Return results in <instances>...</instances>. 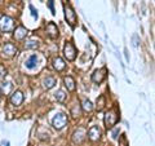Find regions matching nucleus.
Listing matches in <instances>:
<instances>
[{"mask_svg": "<svg viewBox=\"0 0 155 146\" xmlns=\"http://www.w3.org/2000/svg\"><path fill=\"white\" fill-rule=\"evenodd\" d=\"M30 11H31V14H32V17L34 18H38V11L35 8H34L32 5H30Z\"/></svg>", "mask_w": 155, "mask_h": 146, "instance_id": "obj_25", "label": "nucleus"}, {"mask_svg": "<svg viewBox=\"0 0 155 146\" xmlns=\"http://www.w3.org/2000/svg\"><path fill=\"white\" fill-rule=\"evenodd\" d=\"M43 84H44L45 89H51L57 84V80H56V78H53V76H47L44 79V83H43Z\"/></svg>", "mask_w": 155, "mask_h": 146, "instance_id": "obj_15", "label": "nucleus"}, {"mask_svg": "<svg viewBox=\"0 0 155 146\" xmlns=\"http://www.w3.org/2000/svg\"><path fill=\"white\" fill-rule=\"evenodd\" d=\"M45 32L47 35L49 36L51 39H57L58 35H60V31H58V27L54 22H49L48 25L45 26Z\"/></svg>", "mask_w": 155, "mask_h": 146, "instance_id": "obj_7", "label": "nucleus"}, {"mask_svg": "<svg viewBox=\"0 0 155 146\" xmlns=\"http://www.w3.org/2000/svg\"><path fill=\"white\" fill-rule=\"evenodd\" d=\"M76 48L74 47L71 41H67L65 44V48H64V55L66 57L67 61H74L76 58Z\"/></svg>", "mask_w": 155, "mask_h": 146, "instance_id": "obj_5", "label": "nucleus"}, {"mask_svg": "<svg viewBox=\"0 0 155 146\" xmlns=\"http://www.w3.org/2000/svg\"><path fill=\"white\" fill-rule=\"evenodd\" d=\"M71 113H72V116H75V118H76V116H79V114H80V109H79V105L76 104V105L74 106V108H72Z\"/></svg>", "mask_w": 155, "mask_h": 146, "instance_id": "obj_21", "label": "nucleus"}, {"mask_svg": "<svg viewBox=\"0 0 155 146\" xmlns=\"http://www.w3.org/2000/svg\"><path fill=\"white\" fill-rule=\"evenodd\" d=\"M27 28L26 27H23V26H18V27H16L13 30V38L16 39L17 41H19V40H23V39L26 38V35H27Z\"/></svg>", "mask_w": 155, "mask_h": 146, "instance_id": "obj_9", "label": "nucleus"}, {"mask_svg": "<svg viewBox=\"0 0 155 146\" xmlns=\"http://www.w3.org/2000/svg\"><path fill=\"white\" fill-rule=\"evenodd\" d=\"M64 83H65L67 91H70V92H74V91H75V88H76L75 80L72 79L71 76H65V78H64Z\"/></svg>", "mask_w": 155, "mask_h": 146, "instance_id": "obj_14", "label": "nucleus"}, {"mask_svg": "<svg viewBox=\"0 0 155 146\" xmlns=\"http://www.w3.org/2000/svg\"><path fill=\"white\" fill-rule=\"evenodd\" d=\"M0 97H2V92H0Z\"/></svg>", "mask_w": 155, "mask_h": 146, "instance_id": "obj_30", "label": "nucleus"}, {"mask_svg": "<svg viewBox=\"0 0 155 146\" xmlns=\"http://www.w3.org/2000/svg\"><path fill=\"white\" fill-rule=\"evenodd\" d=\"M11 102H12L13 106H19V105H22V102H23V93H22L21 91L13 92L12 96H11Z\"/></svg>", "mask_w": 155, "mask_h": 146, "instance_id": "obj_11", "label": "nucleus"}, {"mask_svg": "<svg viewBox=\"0 0 155 146\" xmlns=\"http://www.w3.org/2000/svg\"><path fill=\"white\" fill-rule=\"evenodd\" d=\"M105 105H106L105 96H104V95H101L100 97H97V101H96V109L98 110V111H101V110H104Z\"/></svg>", "mask_w": 155, "mask_h": 146, "instance_id": "obj_17", "label": "nucleus"}, {"mask_svg": "<svg viewBox=\"0 0 155 146\" xmlns=\"http://www.w3.org/2000/svg\"><path fill=\"white\" fill-rule=\"evenodd\" d=\"M67 124V115L64 113H58L52 120V125L54 127L57 131H60L62 128H65V125Z\"/></svg>", "mask_w": 155, "mask_h": 146, "instance_id": "obj_4", "label": "nucleus"}, {"mask_svg": "<svg viewBox=\"0 0 155 146\" xmlns=\"http://www.w3.org/2000/svg\"><path fill=\"white\" fill-rule=\"evenodd\" d=\"M17 48L16 45H13L12 43H7L3 47V55L5 57H13L14 55H17Z\"/></svg>", "mask_w": 155, "mask_h": 146, "instance_id": "obj_10", "label": "nucleus"}, {"mask_svg": "<svg viewBox=\"0 0 155 146\" xmlns=\"http://www.w3.org/2000/svg\"><path fill=\"white\" fill-rule=\"evenodd\" d=\"M2 146H9V142H8V141H5V140H3L2 141Z\"/></svg>", "mask_w": 155, "mask_h": 146, "instance_id": "obj_29", "label": "nucleus"}, {"mask_svg": "<svg viewBox=\"0 0 155 146\" xmlns=\"http://www.w3.org/2000/svg\"><path fill=\"white\" fill-rule=\"evenodd\" d=\"M48 7H49L52 14H54V13H56V12H54V8H53V0H48Z\"/></svg>", "mask_w": 155, "mask_h": 146, "instance_id": "obj_26", "label": "nucleus"}, {"mask_svg": "<svg viewBox=\"0 0 155 146\" xmlns=\"http://www.w3.org/2000/svg\"><path fill=\"white\" fill-rule=\"evenodd\" d=\"M64 12H65V18H66L67 23L70 25V27L74 28L75 25H76V22H78V17H76L75 11L72 9V7L70 5L69 3L64 5Z\"/></svg>", "mask_w": 155, "mask_h": 146, "instance_id": "obj_2", "label": "nucleus"}, {"mask_svg": "<svg viewBox=\"0 0 155 146\" xmlns=\"http://www.w3.org/2000/svg\"><path fill=\"white\" fill-rule=\"evenodd\" d=\"M5 75H7V69L3 65H0V79L5 78Z\"/></svg>", "mask_w": 155, "mask_h": 146, "instance_id": "obj_23", "label": "nucleus"}, {"mask_svg": "<svg viewBox=\"0 0 155 146\" xmlns=\"http://www.w3.org/2000/svg\"><path fill=\"white\" fill-rule=\"evenodd\" d=\"M2 88H3V92H5V93H8V92L12 89V84H11V83H3Z\"/></svg>", "mask_w": 155, "mask_h": 146, "instance_id": "obj_22", "label": "nucleus"}, {"mask_svg": "<svg viewBox=\"0 0 155 146\" xmlns=\"http://www.w3.org/2000/svg\"><path fill=\"white\" fill-rule=\"evenodd\" d=\"M133 41H134V43H133V45H134V47H137V45H138V43H137V35H134V36H133Z\"/></svg>", "mask_w": 155, "mask_h": 146, "instance_id": "obj_28", "label": "nucleus"}, {"mask_svg": "<svg viewBox=\"0 0 155 146\" xmlns=\"http://www.w3.org/2000/svg\"><path fill=\"white\" fill-rule=\"evenodd\" d=\"M66 93L62 89H60V91H57L56 93H54V97H56V100L58 101V102H64L65 100H66Z\"/></svg>", "mask_w": 155, "mask_h": 146, "instance_id": "obj_20", "label": "nucleus"}, {"mask_svg": "<svg viewBox=\"0 0 155 146\" xmlns=\"http://www.w3.org/2000/svg\"><path fill=\"white\" fill-rule=\"evenodd\" d=\"M0 30L4 32H12L14 30V19L9 16L0 17Z\"/></svg>", "mask_w": 155, "mask_h": 146, "instance_id": "obj_3", "label": "nucleus"}, {"mask_svg": "<svg viewBox=\"0 0 155 146\" xmlns=\"http://www.w3.org/2000/svg\"><path fill=\"white\" fill-rule=\"evenodd\" d=\"M36 65H38V57L35 55L28 57V60L26 61V67L27 69H35Z\"/></svg>", "mask_w": 155, "mask_h": 146, "instance_id": "obj_16", "label": "nucleus"}, {"mask_svg": "<svg viewBox=\"0 0 155 146\" xmlns=\"http://www.w3.org/2000/svg\"><path fill=\"white\" fill-rule=\"evenodd\" d=\"M53 67H54L57 71H64L66 69V64H65V61L62 60V58L56 57L54 60H53Z\"/></svg>", "mask_w": 155, "mask_h": 146, "instance_id": "obj_13", "label": "nucleus"}, {"mask_svg": "<svg viewBox=\"0 0 155 146\" xmlns=\"http://www.w3.org/2000/svg\"><path fill=\"white\" fill-rule=\"evenodd\" d=\"M81 108H83V110L87 111V113H91V111L93 110V105H92V102L89 100H84L83 104H81Z\"/></svg>", "mask_w": 155, "mask_h": 146, "instance_id": "obj_18", "label": "nucleus"}, {"mask_svg": "<svg viewBox=\"0 0 155 146\" xmlns=\"http://www.w3.org/2000/svg\"><path fill=\"white\" fill-rule=\"evenodd\" d=\"M119 144H120V146H128V144H127V137H125V134H122Z\"/></svg>", "mask_w": 155, "mask_h": 146, "instance_id": "obj_24", "label": "nucleus"}, {"mask_svg": "<svg viewBox=\"0 0 155 146\" xmlns=\"http://www.w3.org/2000/svg\"><path fill=\"white\" fill-rule=\"evenodd\" d=\"M118 120H119V113H118V110H116L115 108L109 110L104 116V123H105V127L107 129L113 128L114 125L118 123Z\"/></svg>", "mask_w": 155, "mask_h": 146, "instance_id": "obj_1", "label": "nucleus"}, {"mask_svg": "<svg viewBox=\"0 0 155 146\" xmlns=\"http://www.w3.org/2000/svg\"><path fill=\"white\" fill-rule=\"evenodd\" d=\"M101 134H102V132H101V129L98 128V125H92L88 131V137L91 141H93V142H96V141H98L101 138Z\"/></svg>", "mask_w": 155, "mask_h": 146, "instance_id": "obj_8", "label": "nucleus"}, {"mask_svg": "<svg viewBox=\"0 0 155 146\" xmlns=\"http://www.w3.org/2000/svg\"><path fill=\"white\" fill-rule=\"evenodd\" d=\"M85 137V129L84 128H79L78 131H75L74 134H72V141L75 144H81L84 141Z\"/></svg>", "mask_w": 155, "mask_h": 146, "instance_id": "obj_12", "label": "nucleus"}, {"mask_svg": "<svg viewBox=\"0 0 155 146\" xmlns=\"http://www.w3.org/2000/svg\"><path fill=\"white\" fill-rule=\"evenodd\" d=\"M106 69L105 67H102V69H97L93 71V74H92V80H93L94 83H97V84H101L105 78H106Z\"/></svg>", "mask_w": 155, "mask_h": 146, "instance_id": "obj_6", "label": "nucleus"}, {"mask_svg": "<svg viewBox=\"0 0 155 146\" xmlns=\"http://www.w3.org/2000/svg\"><path fill=\"white\" fill-rule=\"evenodd\" d=\"M25 47L27 48V49H35V48L39 47V41L35 40V39H31V40H27Z\"/></svg>", "mask_w": 155, "mask_h": 146, "instance_id": "obj_19", "label": "nucleus"}, {"mask_svg": "<svg viewBox=\"0 0 155 146\" xmlns=\"http://www.w3.org/2000/svg\"><path fill=\"white\" fill-rule=\"evenodd\" d=\"M119 132H120V129H119V128H115V129L113 131V138H114V140L118 138V134H119Z\"/></svg>", "mask_w": 155, "mask_h": 146, "instance_id": "obj_27", "label": "nucleus"}]
</instances>
